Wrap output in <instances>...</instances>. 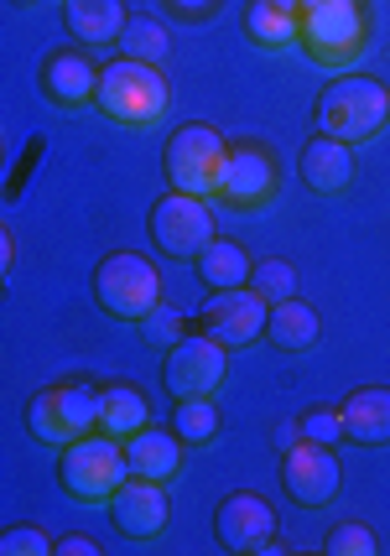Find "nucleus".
<instances>
[{"label":"nucleus","instance_id":"24","mask_svg":"<svg viewBox=\"0 0 390 556\" xmlns=\"http://www.w3.org/2000/svg\"><path fill=\"white\" fill-rule=\"evenodd\" d=\"M172 432L183 437V447H209L219 437V406L214 395H188L172 406Z\"/></svg>","mask_w":390,"mask_h":556},{"label":"nucleus","instance_id":"23","mask_svg":"<svg viewBox=\"0 0 390 556\" xmlns=\"http://www.w3.org/2000/svg\"><path fill=\"white\" fill-rule=\"evenodd\" d=\"M244 37L261 52L297 48V11L281 5V0H250V5H244Z\"/></svg>","mask_w":390,"mask_h":556},{"label":"nucleus","instance_id":"26","mask_svg":"<svg viewBox=\"0 0 390 556\" xmlns=\"http://www.w3.org/2000/svg\"><path fill=\"white\" fill-rule=\"evenodd\" d=\"M250 291H261L266 302H281V296H297V266L281 261V255H266L250 266Z\"/></svg>","mask_w":390,"mask_h":556},{"label":"nucleus","instance_id":"19","mask_svg":"<svg viewBox=\"0 0 390 556\" xmlns=\"http://www.w3.org/2000/svg\"><path fill=\"white\" fill-rule=\"evenodd\" d=\"M125 22V0H63V26L78 48H104V42H121Z\"/></svg>","mask_w":390,"mask_h":556},{"label":"nucleus","instance_id":"28","mask_svg":"<svg viewBox=\"0 0 390 556\" xmlns=\"http://www.w3.org/2000/svg\"><path fill=\"white\" fill-rule=\"evenodd\" d=\"M375 531H369L365 520H339L334 531L323 535V552L328 556H375Z\"/></svg>","mask_w":390,"mask_h":556},{"label":"nucleus","instance_id":"7","mask_svg":"<svg viewBox=\"0 0 390 556\" xmlns=\"http://www.w3.org/2000/svg\"><path fill=\"white\" fill-rule=\"evenodd\" d=\"M224 156H229V141L209 121L193 125H177L167 136V151H162V172L177 193H193V198H214L219 193V172Z\"/></svg>","mask_w":390,"mask_h":556},{"label":"nucleus","instance_id":"9","mask_svg":"<svg viewBox=\"0 0 390 556\" xmlns=\"http://www.w3.org/2000/svg\"><path fill=\"white\" fill-rule=\"evenodd\" d=\"M281 193V162H276V151L266 141H235L229 146V156H224V172H219V193L229 208H240V214H261L271 208Z\"/></svg>","mask_w":390,"mask_h":556},{"label":"nucleus","instance_id":"15","mask_svg":"<svg viewBox=\"0 0 390 556\" xmlns=\"http://www.w3.org/2000/svg\"><path fill=\"white\" fill-rule=\"evenodd\" d=\"M95 84H99V68L89 63L84 48H58V52H48L42 68H37V89H42L48 104H58V110L95 104Z\"/></svg>","mask_w":390,"mask_h":556},{"label":"nucleus","instance_id":"8","mask_svg":"<svg viewBox=\"0 0 390 556\" xmlns=\"http://www.w3.org/2000/svg\"><path fill=\"white\" fill-rule=\"evenodd\" d=\"M147 235L151 244L167 255V261H188L193 266L198 250L214 240V214H209V198H193V193H162L156 203L147 208Z\"/></svg>","mask_w":390,"mask_h":556},{"label":"nucleus","instance_id":"1","mask_svg":"<svg viewBox=\"0 0 390 556\" xmlns=\"http://www.w3.org/2000/svg\"><path fill=\"white\" fill-rule=\"evenodd\" d=\"M95 104L104 121L125 125V130H151L167 121L172 110V84L162 63H136V58H115L99 68Z\"/></svg>","mask_w":390,"mask_h":556},{"label":"nucleus","instance_id":"2","mask_svg":"<svg viewBox=\"0 0 390 556\" xmlns=\"http://www.w3.org/2000/svg\"><path fill=\"white\" fill-rule=\"evenodd\" d=\"M313 125L334 141L365 146L390 125V89L369 73H343L313 99Z\"/></svg>","mask_w":390,"mask_h":556},{"label":"nucleus","instance_id":"16","mask_svg":"<svg viewBox=\"0 0 390 556\" xmlns=\"http://www.w3.org/2000/svg\"><path fill=\"white\" fill-rule=\"evenodd\" d=\"M297 177L302 188L317 198H334L354 182V146L349 141H334V136H307V146L297 151Z\"/></svg>","mask_w":390,"mask_h":556},{"label":"nucleus","instance_id":"14","mask_svg":"<svg viewBox=\"0 0 390 556\" xmlns=\"http://www.w3.org/2000/svg\"><path fill=\"white\" fill-rule=\"evenodd\" d=\"M172 520V505H167V484H156V479H125L115 494H110V526L115 535L125 541H156V535L167 531Z\"/></svg>","mask_w":390,"mask_h":556},{"label":"nucleus","instance_id":"34","mask_svg":"<svg viewBox=\"0 0 390 556\" xmlns=\"http://www.w3.org/2000/svg\"><path fill=\"white\" fill-rule=\"evenodd\" d=\"M11 261H16V240H11V229L0 224V276L11 270Z\"/></svg>","mask_w":390,"mask_h":556},{"label":"nucleus","instance_id":"35","mask_svg":"<svg viewBox=\"0 0 390 556\" xmlns=\"http://www.w3.org/2000/svg\"><path fill=\"white\" fill-rule=\"evenodd\" d=\"M281 5H292V11H297V5H302V0H281Z\"/></svg>","mask_w":390,"mask_h":556},{"label":"nucleus","instance_id":"29","mask_svg":"<svg viewBox=\"0 0 390 556\" xmlns=\"http://www.w3.org/2000/svg\"><path fill=\"white\" fill-rule=\"evenodd\" d=\"M297 432H302V442L339 447V442H343V416H339V406H307V412L297 416Z\"/></svg>","mask_w":390,"mask_h":556},{"label":"nucleus","instance_id":"25","mask_svg":"<svg viewBox=\"0 0 390 556\" xmlns=\"http://www.w3.org/2000/svg\"><path fill=\"white\" fill-rule=\"evenodd\" d=\"M115 48H121V58H136V63H162L167 48H172V37L156 16H130Z\"/></svg>","mask_w":390,"mask_h":556},{"label":"nucleus","instance_id":"20","mask_svg":"<svg viewBox=\"0 0 390 556\" xmlns=\"http://www.w3.org/2000/svg\"><path fill=\"white\" fill-rule=\"evenodd\" d=\"M266 339L281 349V354H307L317 339H323V323L317 313L302 302V296H281L266 307Z\"/></svg>","mask_w":390,"mask_h":556},{"label":"nucleus","instance_id":"18","mask_svg":"<svg viewBox=\"0 0 390 556\" xmlns=\"http://www.w3.org/2000/svg\"><path fill=\"white\" fill-rule=\"evenodd\" d=\"M339 416H343V442H354V447H386L390 442V390L386 386L349 390Z\"/></svg>","mask_w":390,"mask_h":556},{"label":"nucleus","instance_id":"31","mask_svg":"<svg viewBox=\"0 0 390 556\" xmlns=\"http://www.w3.org/2000/svg\"><path fill=\"white\" fill-rule=\"evenodd\" d=\"M52 556H99V541H89L84 531H68L52 541Z\"/></svg>","mask_w":390,"mask_h":556},{"label":"nucleus","instance_id":"12","mask_svg":"<svg viewBox=\"0 0 390 556\" xmlns=\"http://www.w3.org/2000/svg\"><path fill=\"white\" fill-rule=\"evenodd\" d=\"M266 296L250 287H235V291H214L198 313V328L209 333L214 343L224 349H250L255 339H266Z\"/></svg>","mask_w":390,"mask_h":556},{"label":"nucleus","instance_id":"30","mask_svg":"<svg viewBox=\"0 0 390 556\" xmlns=\"http://www.w3.org/2000/svg\"><path fill=\"white\" fill-rule=\"evenodd\" d=\"M52 541L37 526H5L0 531V556H48Z\"/></svg>","mask_w":390,"mask_h":556},{"label":"nucleus","instance_id":"11","mask_svg":"<svg viewBox=\"0 0 390 556\" xmlns=\"http://www.w3.org/2000/svg\"><path fill=\"white\" fill-rule=\"evenodd\" d=\"M214 541L235 556L271 552V541H276V509H271V500H261L255 489L224 494L219 509H214Z\"/></svg>","mask_w":390,"mask_h":556},{"label":"nucleus","instance_id":"32","mask_svg":"<svg viewBox=\"0 0 390 556\" xmlns=\"http://www.w3.org/2000/svg\"><path fill=\"white\" fill-rule=\"evenodd\" d=\"M167 5L177 11V16H183V22H209L224 0H167Z\"/></svg>","mask_w":390,"mask_h":556},{"label":"nucleus","instance_id":"27","mask_svg":"<svg viewBox=\"0 0 390 556\" xmlns=\"http://www.w3.org/2000/svg\"><path fill=\"white\" fill-rule=\"evenodd\" d=\"M136 328H141V339H147L151 349H172V343L188 333V317L177 313L172 302H156V307H151V313L136 323Z\"/></svg>","mask_w":390,"mask_h":556},{"label":"nucleus","instance_id":"22","mask_svg":"<svg viewBox=\"0 0 390 556\" xmlns=\"http://www.w3.org/2000/svg\"><path fill=\"white\" fill-rule=\"evenodd\" d=\"M147 421H151L147 395H141L136 386H125V380H115V386H99V432H104V437L125 442V437L141 432Z\"/></svg>","mask_w":390,"mask_h":556},{"label":"nucleus","instance_id":"10","mask_svg":"<svg viewBox=\"0 0 390 556\" xmlns=\"http://www.w3.org/2000/svg\"><path fill=\"white\" fill-rule=\"evenodd\" d=\"M229 375V349L214 343L209 333H183V339L167 349V364H162V386H167L172 401H188V395H214Z\"/></svg>","mask_w":390,"mask_h":556},{"label":"nucleus","instance_id":"5","mask_svg":"<svg viewBox=\"0 0 390 556\" xmlns=\"http://www.w3.org/2000/svg\"><path fill=\"white\" fill-rule=\"evenodd\" d=\"M26 432L48 447H68L74 437L99 432V386L95 380H58L26 401Z\"/></svg>","mask_w":390,"mask_h":556},{"label":"nucleus","instance_id":"21","mask_svg":"<svg viewBox=\"0 0 390 556\" xmlns=\"http://www.w3.org/2000/svg\"><path fill=\"white\" fill-rule=\"evenodd\" d=\"M193 266H198V281L209 291H235V287H250V266L255 261H250V250L240 240H219L214 235V240L198 250Z\"/></svg>","mask_w":390,"mask_h":556},{"label":"nucleus","instance_id":"6","mask_svg":"<svg viewBox=\"0 0 390 556\" xmlns=\"http://www.w3.org/2000/svg\"><path fill=\"white\" fill-rule=\"evenodd\" d=\"M95 302L110 317H121V323H141L156 302H167V281H162V270L151 266L147 255L115 250V255H104L95 266Z\"/></svg>","mask_w":390,"mask_h":556},{"label":"nucleus","instance_id":"33","mask_svg":"<svg viewBox=\"0 0 390 556\" xmlns=\"http://www.w3.org/2000/svg\"><path fill=\"white\" fill-rule=\"evenodd\" d=\"M271 442H276L281 453H287V447H297V442H302V432H297V421H281V427L271 432Z\"/></svg>","mask_w":390,"mask_h":556},{"label":"nucleus","instance_id":"17","mask_svg":"<svg viewBox=\"0 0 390 556\" xmlns=\"http://www.w3.org/2000/svg\"><path fill=\"white\" fill-rule=\"evenodd\" d=\"M183 437L172 432V427H141L136 437H125V463H130V473L136 479H156V484H172L177 473H183Z\"/></svg>","mask_w":390,"mask_h":556},{"label":"nucleus","instance_id":"3","mask_svg":"<svg viewBox=\"0 0 390 556\" xmlns=\"http://www.w3.org/2000/svg\"><path fill=\"white\" fill-rule=\"evenodd\" d=\"M369 22L360 0H302L297 5V48L317 68H343L365 52Z\"/></svg>","mask_w":390,"mask_h":556},{"label":"nucleus","instance_id":"13","mask_svg":"<svg viewBox=\"0 0 390 556\" xmlns=\"http://www.w3.org/2000/svg\"><path fill=\"white\" fill-rule=\"evenodd\" d=\"M339 458H334V447H323V442H297L281 453V489H287V500H297L302 509H323L339 500Z\"/></svg>","mask_w":390,"mask_h":556},{"label":"nucleus","instance_id":"36","mask_svg":"<svg viewBox=\"0 0 390 556\" xmlns=\"http://www.w3.org/2000/svg\"><path fill=\"white\" fill-rule=\"evenodd\" d=\"M16 5H37V0H16Z\"/></svg>","mask_w":390,"mask_h":556},{"label":"nucleus","instance_id":"4","mask_svg":"<svg viewBox=\"0 0 390 556\" xmlns=\"http://www.w3.org/2000/svg\"><path fill=\"white\" fill-rule=\"evenodd\" d=\"M130 479V463H125V442L104 432H84L63 447L58 458V484L74 494L78 505H110V494Z\"/></svg>","mask_w":390,"mask_h":556}]
</instances>
